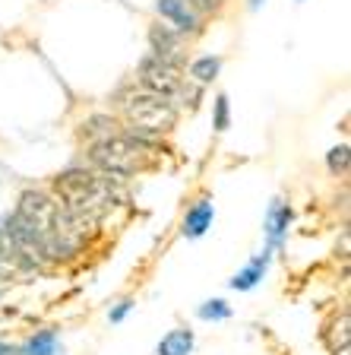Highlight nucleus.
<instances>
[{
    "label": "nucleus",
    "mask_w": 351,
    "mask_h": 355,
    "mask_svg": "<svg viewBox=\"0 0 351 355\" xmlns=\"http://www.w3.org/2000/svg\"><path fill=\"white\" fill-rule=\"evenodd\" d=\"M291 222H294V209L291 203H285L282 197H276L266 209V222H263V232H266V251H282L288 241V232H291Z\"/></svg>",
    "instance_id": "423d86ee"
},
{
    "label": "nucleus",
    "mask_w": 351,
    "mask_h": 355,
    "mask_svg": "<svg viewBox=\"0 0 351 355\" xmlns=\"http://www.w3.org/2000/svg\"><path fill=\"white\" fill-rule=\"evenodd\" d=\"M247 3H250V10H260V7L266 3V0H247Z\"/></svg>",
    "instance_id": "412c9836"
},
{
    "label": "nucleus",
    "mask_w": 351,
    "mask_h": 355,
    "mask_svg": "<svg viewBox=\"0 0 351 355\" xmlns=\"http://www.w3.org/2000/svg\"><path fill=\"white\" fill-rule=\"evenodd\" d=\"M0 355H16V346H10V343L0 340Z\"/></svg>",
    "instance_id": "aec40b11"
},
{
    "label": "nucleus",
    "mask_w": 351,
    "mask_h": 355,
    "mask_svg": "<svg viewBox=\"0 0 351 355\" xmlns=\"http://www.w3.org/2000/svg\"><path fill=\"white\" fill-rule=\"evenodd\" d=\"M155 13L168 29L181 32L183 38H193L203 32V16L193 10L190 0H155Z\"/></svg>",
    "instance_id": "39448f33"
},
{
    "label": "nucleus",
    "mask_w": 351,
    "mask_h": 355,
    "mask_svg": "<svg viewBox=\"0 0 351 355\" xmlns=\"http://www.w3.org/2000/svg\"><path fill=\"white\" fill-rule=\"evenodd\" d=\"M136 83H139V89L171 98L174 105L181 102V98L187 96V89H190V80L183 73V67H174V64H168V60L155 58V54H146V58L139 60Z\"/></svg>",
    "instance_id": "20e7f679"
},
{
    "label": "nucleus",
    "mask_w": 351,
    "mask_h": 355,
    "mask_svg": "<svg viewBox=\"0 0 351 355\" xmlns=\"http://www.w3.org/2000/svg\"><path fill=\"white\" fill-rule=\"evenodd\" d=\"M57 349H60L57 333L54 330H38V333H32L22 346H16V355H57Z\"/></svg>",
    "instance_id": "ddd939ff"
},
{
    "label": "nucleus",
    "mask_w": 351,
    "mask_h": 355,
    "mask_svg": "<svg viewBox=\"0 0 351 355\" xmlns=\"http://www.w3.org/2000/svg\"><path fill=\"white\" fill-rule=\"evenodd\" d=\"M117 130H120L117 118H108V114H92L89 121H82V137H86L89 143L105 140V137H111V133H117Z\"/></svg>",
    "instance_id": "4468645a"
},
{
    "label": "nucleus",
    "mask_w": 351,
    "mask_h": 355,
    "mask_svg": "<svg viewBox=\"0 0 351 355\" xmlns=\"http://www.w3.org/2000/svg\"><path fill=\"white\" fill-rule=\"evenodd\" d=\"M133 308H136V298H124V302H117L114 308L108 311V320H111V324H124L127 314H130Z\"/></svg>",
    "instance_id": "a211bd4d"
},
{
    "label": "nucleus",
    "mask_w": 351,
    "mask_h": 355,
    "mask_svg": "<svg viewBox=\"0 0 351 355\" xmlns=\"http://www.w3.org/2000/svg\"><path fill=\"white\" fill-rule=\"evenodd\" d=\"M197 349V336L187 327H174L171 333H165L155 346V355H193Z\"/></svg>",
    "instance_id": "9b49d317"
},
{
    "label": "nucleus",
    "mask_w": 351,
    "mask_h": 355,
    "mask_svg": "<svg viewBox=\"0 0 351 355\" xmlns=\"http://www.w3.org/2000/svg\"><path fill=\"white\" fill-rule=\"evenodd\" d=\"M213 127H215V133H225L231 127V102H228L225 92H219L213 102Z\"/></svg>",
    "instance_id": "f3484780"
},
{
    "label": "nucleus",
    "mask_w": 351,
    "mask_h": 355,
    "mask_svg": "<svg viewBox=\"0 0 351 355\" xmlns=\"http://www.w3.org/2000/svg\"><path fill=\"white\" fill-rule=\"evenodd\" d=\"M183 73H187V80L197 83V86H209V83L219 80L222 73V58H215V54H203V58H193L190 64L183 67Z\"/></svg>",
    "instance_id": "f8f14e48"
},
{
    "label": "nucleus",
    "mask_w": 351,
    "mask_h": 355,
    "mask_svg": "<svg viewBox=\"0 0 351 355\" xmlns=\"http://www.w3.org/2000/svg\"><path fill=\"white\" fill-rule=\"evenodd\" d=\"M149 54L174 67H187V38L168 26H152L149 29Z\"/></svg>",
    "instance_id": "0eeeda50"
},
{
    "label": "nucleus",
    "mask_w": 351,
    "mask_h": 355,
    "mask_svg": "<svg viewBox=\"0 0 351 355\" xmlns=\"http://www.w3.org/2000/svg\"><path fill=\"white\" fill-rule=\"evenodd\" d=\"M269 260H272V251L256 254V257L250 260L244 270H237V273L231 276V282H228V286H231L234 292H253V288L263 282L266 270H269Z\"/></svg>",
    "instance_id": "9d476101"
},
{
    "label": "nucleus",
    "mask_w": 351,
    "mask_h": 355,
    "mask_svg": "<svg viewBox=\"0 0 351 355\" xmlns=\"http://www.w3.org/2000/svg\"><path fill=\"white\" fill-rule=\"evenodd\" d=\"M320 343L326 346L330 355H345L348 352V343H351V318H348V308L336 311L320 330Z\"/></svg>",
    "instance_id": "1a4fd4ad"
},
{
    "label": "nucleus",
    "mask_w": 351,
    "mask_h": 355,
    "mask_svg": "<svg viewBox=\"0 0 351 355\" xmlns=\"http://www.w3.org/2000/svg\"><path fill=\"white\" fill-rule=\"evenodd\" d=\"M326 168H330V175H336V178L348 175V168H351V149H348V143L330 149V155H326Z\"/></svg>",
    "instance_id": "dca6fc26"
},
{
    "label": "nucleus",
    "mask_w": 351,
    "mask_h": 355,
    "mask_svg": "<svg viewBox=\"0 0 351 355\" xmlns=\"http://www.w3.org/2000/svg\"><path fill=\"white\" fill-rule=\"evenodd\" d=\"M213 219H215L213 197L193 200L190 207H187V213H183V219H181V235L190 238V241H197V238H203L206 232L213 229Z\"/></svg>",
    "instance_id": "6e6552de"
},
{
    "label": "nucleus",
    "mask_w": 351,
    "mask_h": 355,
    "mask_svg": "<svg viewBox=\"0 0 351 355\" xmlns=\"http://www.w3.org/2000/svg\"><path fill=\"white\" fill-rule=\"evenodd\" d=\"M0 298H3V286H0Z\"/></svg>",
    "instance_id": "4be33fe9"
},
{
    "label": "nucleus",
    "mask_w": 351,
    "mask_h": 355,
    "mask_svg": "<svg viewBox=\"0 0 351 355\" xmlns=\"http://www.w3.org/2000/svg\"><path fill=\"white\" fill-rule=\"evenodd\" d=\"M298 3H304V0H298Z\"/></svg>",
    "instance_id": "5701e85b"
},
{
    "label": "nucleus",
    "mask_w": 351,
    "mask_h": 355,
    "mask_svg": "<svg viewBox=\"0 0 351 355\" xmlns=\"http://www.w3.org/2000/svg\"><path fill=\"white\" fill-rule=\"evenodd\" d=\"M117 178L96 168H66L54 178V200L89 222H102L117 203Z\"/></svg>",
    "instance_id": "f257e3e1"
},
{
    "label": "nucleus",
    "mask_w": 351,
    "mask_h": 355,
    "mask_svg": "<svg viewBox=\"0 0 351 355\" xmlns=\"http://www.w3.org/2000/svg\"><path fill=\"white\" fill-rule=\"evenodd\" d=\"M120 118H124L127 133L155 143V140H161V137H168V133L177 127L181 108L165 96L136 89V92H130V96L124 98V105H120Z\"/></svg>",
    "instance_id": "7ed1b4c3"
},
{
    "label": "nucleus",
    "mask_w": 351,
    "mask_h": 355,
    "mask_svg": "<svg viewBox=\"0 0 351 355\" xmlns=\"http://www.w3.org/2000/svg\"><path fill=\"white\" fill-rule=\"evenodd\" d=\"M190 3H193V10H197L199 16H215V13L225 10L228 0H190Z\"/></svg>",
    "instance_id": "6ab92c4d"
},
{
    "label": "nucleus",
    "mask_w": 351,
    "mask_h": 355,
    "mask_svg": "<svg viewBox=\"0 0 351 355\" xmlns=\"http://www.w3.org/2000/svg\"><path fill=\"white\" fill-rule=\"evenodd\" d=\"M234 314V308L225 302V298H209L197 308V318L206 320V324H219V320H228Z\"/></svg>",
    "instance_id": "2eb2a0df"
},
{
    "label": "nucleus",
    "mask_w": 351,
    "mask_h": 355,
    "mask_svg": "<svg viewBox=\"0 0 351 355\" xmlns=\"http://www.w3.org/2000/svg\"><path fill=\"white\" fill-rule=\"evenodd\" d=\"M89 165L102 175L117 178V181L136 178L155 165V143L133 137L127 130H117L105 140L89 143Z\"/></svg>",
    "instance_id": "f03ea898"
}]
</instances>
